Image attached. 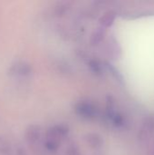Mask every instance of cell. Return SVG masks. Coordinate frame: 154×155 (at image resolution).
<instances>
[{"label":"cell","mask_w":154,"mask_h":155,"mask_svg":"<svg viewBox=\"0 0 154 155\" xmlns=\"http://www.w3.org/2000/svg\"><path fill=\"white\" fill-rule=\"evenodd\" d=\"M41 136H42V127L39 124H30L25 130L24 137L26 143L30 146H35L39 143Z\"/></svg>","instance_id":"277c9868"},{"label":"cell","mask_w":154,"mask_h":155,"mask_svg":"<svg viewBox=\"0 0 154 155\" xmlns=\"http://www.w3.org/2000/svg\"><path fill=\"white\" fill-rule=\"evenodd\" d=\"M149 155H154V142L149 146Z\"/></svg>","instance_id":"9a60e30c"},{"label":"cell","mask_w":154,"mask_h":155,"mask_svg":"<svg viewBox=\"0 0 154 155\" xmlns=\"http://www.w3.org/2000/svg\"><path fill=\"white\" fill-rule=\"evenodd\" d=\"M15 145L6 139L0 137V155H14Z\"/></svg>","instance_id":"ba28073f"},{"label":"cell","mask_w":154,"mask_h":155,"mask_svg":"<svg viewBox=\"0 0 154 155\" xmlns=\"http://www.w3.org/2000/svg\"><path fill=\"white\" fill-rule=\"evenodd\" d=\"M88 64V67L90 68V70L95 74V75H98V76H101L103 75V65L97 61V60H94V59H90L87 63Z\"/></svg>","instance_id":"8fae6325"},{"label":"cell","mask_w":154,"mask_h":155,"mask_svg":"<svg viewBox=\"0 0 154 155\" xmlns=\"http://www.w3.org/2000/svg\"><path fill=\"white\" fill-rule=\"evenodd\" d=\"M14 155H27L25 150L24 149V147L20 146V145H15V149H14Z\"/></svg>","instance_id":"5bb4252c"},{"label":"cell","mask_w":154,"mask_h":155,"mask_svg":"<svg viewBox=\"0 0 154 155\" xmlns=\"http://www.w3.org/2000/svg\"><path fill=\"white\" fill-rule=\"evenodd\" d=\"M116 16H117V14L113 10H109V11L105 12L99 19V24H100L101 27L108 28V27L112 26L116 19Z\"/></svg>","instance_id":"5b68a950"},{"label":"cell","mask_w":154,"mask_h":155,"mask_svg":"<svg viewBox=\"0 0 154 155\" xmlns=\"http://www.w3.org/2000/svg\"><path fill=\"white\" fill-rule=\"evenodd\" d=\"M71 7V3L69 2H58L54 7V15L57 17L63 16L68 12Z\"/></svg>","instance_id":"9c48e42d"},{"label":"cell","mask_w":154,"mask_h":155,"mask_svg":"<svg viewBox=\"0 0 154 155\" xmlns=\"http://www.w3.org/2000/svg\"><path fill=\"white\" fill-rule=\"evenodd\" d=\"M70 132V128L66 124H57L49 127L45 133V137L47 139H53L61 142L62 139L66 137Z\"/></svg>","instance_id":"3957f363"},{"label":"cell","mask_w":154,"mask_h":155,"mask_svg":"<svg viewBox=\"0 0 154 155\" xmlns=\"http://www.w3.org/2000/svg\"><path fill=\"white\" fill-rule=\"evenodd\" d=\"M108 119L113 123V124L115 127H118V128L123 127L125 124V120L123 118V115L116 112L113 114H112L110 117H108Z\"/></svg>","instance_id":"7c38bea8"},{"label":"cell","mask_w":154,"mask_h":155,"mask_svg":"<svg viewBox=\"0 0 154 155\" xmlns=\"http://www.w3.org/2000/svg\"><path fill=\"white\" fill-rule=\"evenodd\" d=\"M33 74V67L30 63L25 60L14 62L8 68V74L15 78H28Z\"/></svg>","instance_id":"6da1fadb"},{"label":"cell","mask_w":154,"mask_h":155,"mask_svg":"<svg viewBox=\"0 0 154 155\" xmlns=\"http://www.w3.org/2000/svg\"><path fill=\"white\" fill-rule=\"evenodd\" d=\"M105 35V29L103 28V27H99L97 29H95L92 35H91V38H90V44L93 46L95 45H100L103 40V37Z\"/></svg>","instance_id":"52a82bcc"},{"label":"cell","mask_w":154,"mask_h":155,"mask_svg":"<svg viewBox=\"0 0 154 155\" xmlns=\"http://www.w3.org/2000/svg\"><path fill=\"white\" fill-rule=\"evenodd\" d=\"M105 65L107 67V69L109 70V72L111 73V74L113 75V77L120 84H123V75L121 74V73H119V71L110 63L106 62L105 63Z\"/></svg>","instance_id":"4fadbf2b"},{"label":"cell","mask_w":154,"mask_h":155,"mask_svg":"<svg viewBox=\"0 0 154 155\" xmlns=\"http://www.w3.org/2000/svg\"><path fill=\"white\" fill-rule=\"evenodd\" d=\"M84 139L89 144V146H91L92 148H94V149L101 148L103 144V139L98 134H94V133L87 134L84 135Z\"/></svg>","instance_id":"8992f818"},{"label":"cell","mask_w":154,"mask_h":155,"mask_svg":"<svg viewBox=\"0 0 154 155\" xmlns=\"http://www.w3.org/2000/svg\"><path fill=\"white\" fill-rule=\"evenodd\" d=\"M75 114L84 119L93 120L98 116V108L89 101H80L74 105Z\"/></svg>","instance_id":"7a4b0ae2"},{"label":"cell","mask_w":154,"mask_h":155,"mask_svg":"<svg viewBox=\"0 0 154 155\" xmlns=\"http://www.w3.org/2000/svg\"><path fill=\"white\" fill-rule=\"evenodd\" d=\"M60 143H61V142H58V141H55L53 139L44 138V148L49 153H56L58 151V149L60 148Z\"/></svg>","instance_id":"30bf717a"}]
</instances>
